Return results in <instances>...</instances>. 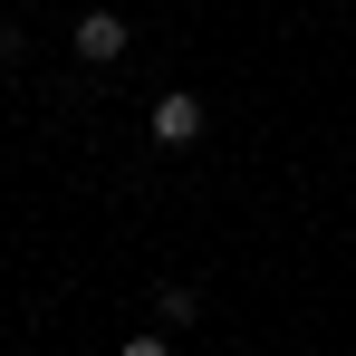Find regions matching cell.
<instances>
[{
    "label": "cell",
    "mask_w": 356,
    "mask_h": 356,
    "mask_svg": "<svg viewBox=\"0 0 356 356\" xmlns=\"http://www.w3.org/2000/svg\"><path fill=\"white\" fill-rule=\"evenodd\" d=\"M202 125H212V106H202L193 87H164V97H154V116H145V135L183 154V145H202Z\"/></svg>",
    "instance_id": "cell-1"
},
{
    "label": "cell",
    "mask_w": 356,
    "mask_h": 356,
    "mask_svg": "<svg viewBox=\"0 0 356 356\" xmlns=\"http://www.w3.org/2000/svg\"><path fill=\"white\" fill-rule=\"evenodd\" d=\"M125 39H135V29H125L116 10H77V19H67V49H77V67H116V58H125Z\"/></svg>",
    "instance_id": "cell-2"
},
{
    "label": "cell",
    "mask_w": 356,
    "mask_h": 356,
    "mask_svg": "<svg viewBox=\"0 0 356 356\" xmlns=\"http://www.w3.org/2000/svg\"><path fill=\"white\" fill-rule=\"evenodd\" d=\"M193 318H202V289L193 280H164L154 289V327H193Z\"/></svg>",
    "instance_id": "cell-3"
},
{
    "label": "cell",
    "mask_w": 356,
    "mask_h": 356,
    "mask_svg": "<svg viewBox=\"0 0 356 356\" xmlns=\"http://www.w3.org/2000/svg\"><path fill=\"white\" fill-rule=\"evenodd\" d=\"M116 356H174V337H125Z\"/></svg>",
    "instance_id": "cell-4"
}]
</instances>
